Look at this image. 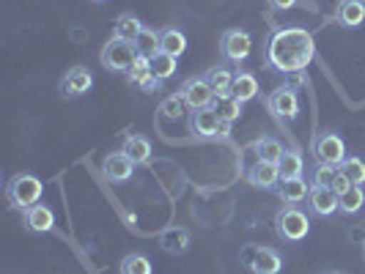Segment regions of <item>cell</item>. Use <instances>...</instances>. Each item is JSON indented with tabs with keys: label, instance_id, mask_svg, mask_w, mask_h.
<instances>
[{
	"label": "cell",
	"instance_id": "6da1fadb",
	"mask_svg": "<svg viewBox=\"0 0 365 274\" xmlns=\"http://www.w3.org/2000/svg\"><path fill=\"white\" fill-rule=\"evenodd\" d=\"M316 58V41L305 28H277L267 41V63L283 74L305 72Z\"/></svg>",
	"mask_w": 365,
	"mask_h": 274
},
{
	"label": "cell",
	"instance_id": "7a4b0ae2",
	"mask_svg": "<svg viewBox=\"0 0 365 274\" xmlns=\"http://www.w3.org/2000/svg\"><path fill=\"white\" fill-rule=\"evenodd\" d=\"M41 192H44V184L34 173H17L11 181L6 184V198L14 209H31L41 201Z\"/></svg>",
	"mask_w": 365,
	"mask_h": 274
},
{
	"label": "cell",
	"instance_id": "3957f363",
	"mask_svg": "<svg viewBox=\"0 0 365 274\" xmlns=\"http://www.w3.org/2000/svg\"><path fill=\"white\" fill-rule=\"evenodd\" d=\"M274 231L283 241H302L311 233V219L305 211H299L297 206H286L277 211L274 217Z\"/></svg>",
	"mask_w": 365,
	"mask_h": 274
},
{
	"label": "cell",
	"instance_id": "277c9868",
	"mask_svg": "<svg viewBox=\"0 0 365 274\" xmlns=\"http://www.w3.org/2000/svg\"><path fill=\"white\" fill-rule=\"evenodd\" d=\"M99 60H102V66L108 69V72H129V66L138 60V50H135V44L132 41H124V38H110L108 44L102 47V55H99Z\"/></svg>",
	"mask_w": 365,
	"mask_h": 274
},
{
	"label": "cell",
	"instance_id": "5b68a950",
	"mask_svg": "<svg viewBox=\"0 0 365 274\" xmlns=\"http://www.w3.org/2000/svg\"><path fill=\"white\" fill-rule=\"evenodd\" d=\"M242 260L247 263V269L253 274H280V269H283V258L272 247H256V244H250L242 253Z\"/></svg>",
	"mask_w": 365,
	"mask_h": 274
},
{
	"label": "cell",
	"instance_id": "8992f818",
	"mask_svg": "<svg viewBox=\"0 0 365 274\" xmlns=\"http://www.w3.org/2000/svg\"><path fill=\"white\" fill-rule=\"evenodd\" d=\"M179 96L184 99V105L192 110H209L215 107V102H217V96L212 91V85L206 83V77H190L187 83L182 85V91Z\"/></svg>",
	"mask_w": 365,
	"mask_h": 274
},
{
	"label": "cell",
	"instance_id": "52a82bcc",
	"mask_svg": "<svg viewBox=\"0 0 365 274\" xmlns=\"http://www.w3.org/2000/svg\"><path fill=\"white\" fill-rule=\"evenodd\" d=\"M313 157L316 162H327V164H341L346 159V143L341 135L335 132H322L313 137Z\"/></svg>",
	"mask_w": 365,
	"mask_h": 274
},
{
	"label": "cell",
	"instance_id": "ba28073f",
	"mask_svg": "<svg viewBox=\"0 0 365 274\" xmlns=\"http://www.w3.org/2000/svg\"><path fill=\"white\" fill-rule=\"evenodd\" d=\"M220 50H222V55H225L228 60L242 63V60L250 55V50H253V38H250V33H247V31L231 28V31H225V33H222Z\"/></svg>",
	"mask_w": 365,
	"mask_h": 274
},
{
	"label": "cell",
	"instance_id": "9c48e42d",
	"mask_svg": "<svg viewBox=\"0 0 365 274\" xmlns=\"http://www.w3.org/2000/svg\"><path fill=\"white\" fill-rule=\"evenodd\" d=\"M267 107H269V112L277 115V118H297V112H299V96H297L294 88L283 85V88H277V91L269 93Z\"/></svg>",
	"mask_w": 365,
	"mask_h": 274
},
{
	"label": "cell",
	"instance_id": "30bf717a",
	"mask_svg": "<svg viewBox=\"0 0 365 274\" xmlns=\"http://www.w3.org/2000/svg\"><path fill=\"white\" fill-rule=\"evenodd\" d=\"M132 170H135V162L129 159L124 151H113V154L105 157V162H102V173L115 184L132 179Z\"/></svg>",
	"mask_w": 365,
	"mask_h": 274
},
{
	"label": "cell",
	"instance_id": "8fae6325",
	"mask_svg": "<svg viewBox=\"0 0 365 274\" xmlns=\"http://www.w3.org/2000/svg\"><path fill=\"white\" fill-rule=\"evenodd\" d=\"M247 181L253 184V186H258V189H277L280 186V167L272 162H261L258 159L247 170Z\"/></svg>",
	"mask_w": 365,
	"mask_h": 274
},
{
	"label": "cell",
	"instance_id": "7c38bea8",
	"mask_svg": "<svg viewBox=\"0 0 365 274\" xmlns=\"http://www.w3.org/2000/svg\"><path fill=\"white\" fill-rule=\"evenodd\" d=\"M308 209L319 217H332L338 211V195L329 186H311L308 192Z\"/></svg>",
	"mask_w": 365,
	"mask_h": 274
},
{
	"label": "cell",
	"instance_id": "4fadbf2b",
	"mask_svg": "<svg viewBox=\"0 0 365 274\" xmlns=\"http://www.w3.org/2000/svg\"><path fill=\"white\" fill-rule=\"evenodd\" d=\"M22 219H25V225H28V231H34V233H50L55 228L53 209L44 206V203H36V206L25 209V211H22Z\"/></svg>",
	"mask_w": 365,
	"mask_h": 274
},
{
	"label": "cell",
	"instance_id": "5bb4252c",
	"mask_svg": "<svg viewBox=\"0 0 365 274\" xmlns=\"http://www.w3.org/2000/svg\"><path fill=\"white\" fill-rule=\"evenodd\" d=\"M91 85H93V77L86 66H72V69L66 72V77L61 80L63 96H83V93L91 91Z\"/></svg>",
	"mask_w": 365,
	"mask_h": 274
},
{
	"label": "cell",
	"instance_id": "9a60e30c",
	"mask_svg": "<svg viewBox=\"0 0 365 274\" xmlns=\"http://www.w3.org/2000/svg\"><path fill=\"white\" fill-rule=\"evenodd\" d=\"M127 80L132 85H140L143 91L160 88V80H154V74H151V58H143V55H138V60L129 66Z\"/></svg>",
	"mask_w": 365,
	"mask_h": 274
},
{
	"label": "cell",
	"instance_id": "2e32d148",
	"mask_svg": "<svg viewBox=\"0 0 365 274\" xmlns=\"http://www.w3.org/2000/svg\"><path fill=\"white\" fill-rule=\"evenodd\" d=\"M217 129H220V118L212 107L195 110L190 115V132L198 135V137H217Z\"/></svg>",
	"mask_w": 365,
	"mask_h": 274
},
{
	"label": "cell",
	"instance_id": "e0dca14e",
	"mask_svg": "<svg viewBox=\"0 0 365 274\" xmlns=\"http://www.w3.org/2000/svg\"><path fill=\"white\" fill-rule=\"evenodd\" d=\"M335 19L344 28H360L365 22V0H341Z\"/></svg>",
	"mask_w": 365,
	"mask_h": 274
},
{
	"label": "cell",
	"instance_id": "ac0fdd59",
	"mask_svg": "<svg viewBox=\"0 0 365 274\" xmlns=\"http://www.w3.org/2000/svg\"><path fill=\"white\" fill-rule=\"evenodd\" d=\"M308 192H311V186H308V181L302 176L286 179V181H280V186H277V195H280V201L286 203V206H297L299 201H305Z\"/></svg>",
	"mask_w": 365,
	"mask_h": 274
},
{
	"label": "cell",
	"instance_id": "d6986e66",
	"mask_svg": "<svg viewBox=\"0 0 365 274\" xmlns=\"http://www.w3.org/2000/svg\"><path fill=\"white\" fill-rule=\"evenodd\" d=\"M206 77V83L212 85V91L217 99H225V96H231V88H234V77L237 74L231 72V69H225V66H215V69H209V72L203 74Z\"/></svg>",
	"mask_w": 365,
	"mask_h": 274
},
{
	"label": "cell",
	"instance_id": "ffe728a7",
	"mask_svg": "<svg viewBox=\"0 0 365 274\" xmlns=\"http://www.w3.org/2000/svg\"><path fill=\"white\" fill-rule=\"evenodd\" d=\"M121 151L135 164H146L151 159V143H148V137H143V135H129L127 140H124V146H121Z\"/></svg>",
	"mask_w": 365,
	"mask_h": 274
},
{
	"label": "cell",
	"instance_id": "44dd1931",
	"mask_svg": "<svg viewBox=\"0 0 365 274\" xmlns=\"http://www.w3.org/2000/svg\"><path fill=\"white\" fill-rule=\"evenodd\" d=\"M253 154H256L261 162H272L277 164L283 159V154H286V148L280 140H274V137H258L256 143H253Z\"/></svg>",
	"mask_w": 365,
	"mask_h": 274
},
{
	"label": "cell",
	"instance_id": "7402d4cb",
	"mask_svg": "<svg viewBox=\"0 0 365 274\" xmlns=\"http://www.w3.org/2000/svg\"><path fill=\"white\" fill-rule=\"evenodd\" d=\"M160 247H163L165 253H170V255H182L190 247V233L182 231V228H170V231H165L163 236H160Z\"/></svg>",
	"mask_w": 365,
	"mask_h": 274
},
{
	"label": "cell",
	"instance_id": "603a6c76",
	"mask_svg": "<svg viewBox=\"0 0 365 274\" xmlns=\"http://www.w3.org/2000/svg\"><path fill=\"white\" fill-rule=\"evenodd\" d=\"M231 96H234V99H239L242 105H245V102H250V99H256V96H258V80L250 72H239L237 77H234Z\"/></svg>",
	"mask_w": 365,
	"mask_h": 274
},
{
	"label": "cell",
	"instance_id": "cb8c5ba5",
	"mask_svg": "<svg viewBox=\"0 0 365 274\" xmlns=\"http://www.w3.org/2000/svg\"><path fill=\"white\" fill-rule=\"evenodd\" d=\"M184 50H187V36H184L179 28H165V31H160V53L179 58Z\"/></svg>",
	"mask_w": 365,
	"mask_h": 274
},
{
	"label": "cell",
	"instance_id": "d4e9b609",
	"mask_svg": "<svg viewBox=\"0 0 365 274\" xmlns=\"http://www.w3.org/2000/svg\"><path fill=\"white\" fill-rule=\"evenodd\" d=\"M176 69H179V58H173V55L157 53L151 58V74H154V80H160V83L170 80V77L176 74Z\"/></svg>",
	"mask_w": 365,
	"mask_h": 274
},
{
	"label": "cell",
	"instance_id": "484cf974",
	"mask_svg": "<svg viewBox=\"0 0 365 274\" xmlns=\"http://www.w3.org/2000/svg\"><path fill=\"white\" fill-rule=\"evenodd\" d=\"M140 31H143V22L135 17V14H121V17L115 19V38H124V41H132L135 44V38L140 36Z\"/></svg>",
	"mask_w": 365,
	"mask_h": 274
},
{
	"label": "cell",
	"instance_id": "4316f807",
	"mask_svg": "<svg viewBox=\"0 0 365 274\" xmlns=\"http://www.w3.org/2000/svg\"><path fill=\"white\" fill-rule=\"evenodd\" d=\"M277 167H280V181L297 179V176H302V170H305V159H302L299 151H286L283 159L277 162Z\"/></svg>",
	"mask_w": 365,
	"mask_h": 274
},
{
	"label": "cell",
	"instance_id": "83f0119b",
	"mask_svg": "<svg viewBox=\"0 0 365 274\" xmlns=\"http://www.w3.org/2000/svg\"><path fill=\"white\" fill-rule=\"evenodd\" d=\"M363 203H365V192H363V186H351L349 192H344V195H338V211L341 214H357L360 209H363Z\"/></svg>",
	"mask_w": 365,
	"mask_h": 274
},
{
	"label": "cell",
	"instance_id": "f1b7e54d",
	"mask_svg": "<svg viewBox=\"0 0 365 274\" xmlns=\"http://www.w3.org/2000/svg\"><path fill=\"white\" fill-rule=\"evenodd\" d=\"M151 260L143 253H129L118 263V274H151Z\"/></svg>",
	"mask_w": 365,
	"mask_h": 274
},
{
	"label": "cell",
	"instance_id": "f546056e",
	"mask_svg": "<svg viewBox=\"0 0 365 274\" xmlns=\"http://www.w3.org/2000/svg\"><path fill=\"white\" fill-rule=\"evenodd\" d=\"M135 50L143 58H154L160 53V31H151V28H143L140 36L135 38Z\"/></svg>",
	"mask_w": 365,
	"mask_h": 274
},
{
	"label": "cell",
	"instance_id": "4dcf8cb0",
	"mask_svg": "<svg viewBox=\"0 0 365 274\" xmlns=\"http://www.w3.org/2000/svg\"><path fill=\"white\" fill-rule=\"evenodd\" d=\"M338 170H341V176H346L351 184H357V186L365 184V162L360 157H346L344 162L338 164Z\"/></svg>",
	"mask_w": 365,
	"mask_h": 274
},
{
	"label": "cell",
	"instance_id": "1f68e13d",
	"mask_svg": "<svg viewBox=\"0 0 365 274\" xmlns=\"http://www.w3.org/2000/svg\"><path fill=\"white\" fill-rule=\"evenodd\" d=\"M338 179V164L316 162L311 170V186H332V181Z\"/></svg>",
	"mask_w": 365,
	"mask_h": 274
},
{
	"label": "cell",
	"instance_id": "d6a6232c",
	"mask_svg": "<svg viewBox=\"0 0 365 274\" xmlns=\"http://www.w3.org/2000/svg\"><path fill=\"white\" fill-rule=\"evenodd\" d=\"M212 110L217 112L220 121H231V124H234L239 115H242V102L234 99V96H225V99H217Z\"/></svg>",
	"mask_w": 365,
	"mask_h": 274
},
{
	"label": "cell",
	"instance_id": "836d02e7",
	"mask_svg": "<svg viewBox=\"0 0 365 274\" xmlns=\"http://www.w3.org/2000/svg\"><path fill=\"white\" fill-rule=\"evenodd\" d=\"M184 107H187V105H184V99L179 96V93H176V96H168V99L163 102V112L168 115V118H179V115H184Z\"/></svg>",
	"mask_w": 365,
	"mask_h": 274
},
{
	"label": "cell",
	"instance_id": "e575fe53",
	"mask_svg": "<svg viewBox=\"0 0 365 274\" xmlns=\"http://www.w3.org/2000/svg\"><path fill=\"white\" fill-rule=\"evenodd\" d=\"M351 186H354V184L349 181L346 176H341V170H338V179H335V181H332V186H329V189H332V192H335V195H344V192H349V189H351Z\"/></svg>",
	"mask_w": 365,
	"mask_h": 274
},
{
	"label": "cell",
	"instance_id": "d590c367",
	"mask_svg": "<svg viewBox=\"0 0 365 274\" xmlns=\"http://www.w3.org/2000/svg\"><path fill=\"white\" fill-rule=\"evenodd\" d=\"M297 0H269V6L272 9H277V11H283V9H292Z\"/></svg>",
	"mask_w": 365,
	"mask_h": 274
},
{
	"label": "cell",
	"instance_id": "8d00e7d4",
	"mask_svg": "<svg viewBox=\"0 0 365 274\" xmlns=\"http://www.w3.org/2000/svg\"><path fill=\"white\" fill-rule=\"evenodd\" d=\"M228 135H231V121H220L217 137H228Z\"/></svg>",
	"mask_w": 365,
	"mask_h": 274
},
{
	"label": "cell",
	"instance_id": "74e56055",
	"mask_svg": "<svg viewBox=\"0 0 365 274\" xmlns=\"http://www.w3.org/2000/svg\"><path fill=\"white\" fill-rule=\"evenodd\" d=\"M96 3H105V0H96Z\"/></svg>",
	"mask_w": 365,
	"mask_h": 274
},
{
	"label": "cell",
	"instance_id": "f35d334b",
	"mask_svg": "<svg viewBox=\"0 0 365 274\" xmlns=\"http://www.w3.org/2000/svg\"><path fill=\"white\" fill-rule=\"evenodd\" d=\"M363 253H365V241H363Z\"/></svg>",
	"mask_w": 365,
	"mask_h": 274
},
{
	"label": "cell",
	"instance_id": "ab89813d",
	"mask_svg": "<svg viewBox=\"0 0 365 274\" xmlns=\"http://www.w3.org/2000/svg\"><path fill=\"white\" fill-rule=\"evenodd\" d=\"M327 274H338V272H327Z\"/></svg>",
	"mask_w": 365,
	"mask_h": 274
}]
</instances>
